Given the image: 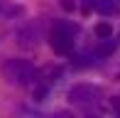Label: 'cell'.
Wrapping results in <instances>:
<instances>
[{
    "label": "cell",
    "mask_w": 120,
    "mask_h": 118,
    "mask_svg": "<svg viewBox=\"0 0 120 118\" xmlns=\"http://www.w3.org/2000/svg\"><path fill=\"white\" fill-rule=\"evenodd\" d=\"M79 27L76 25H69V22H59L54 25L52 35H49V42H52V49L56 52V54H69V52L74 49V37Z\"/></svg>",
    "instance_id": "cell-1"
},
{
    "label": "cell",
    "mask_w": 120,
    "mask_h": 118,
    "mask_svg": "<svg viewBox=\"0 0 120 118\" xmlns=\"http://www.w3.org/2000/svg\"><path fill=\"white\" fill-rule=\"evenodd\" d=\"M5 76L10 79L12 84H32L37 79V69L32 67L30 62H25V59H10L8 64H5Z\"/></svg>",
    "instance_id": "cell-2"
},
{
    "label": "cell",
    "mask_w": 120,
    "mask_h": 118,
    "mask_svg": "<svg viewBox=\"0 0 120 118\" xmlns=\"http://www.w3.org/2000/svg\"><path fill=\"white\" fill-rule=\"evenodd\" d=\"M103 91L93 86V84H76V86L69 89V101L74 106H93L101 101Z\"/></svg>",
    "instance_id": "cell-3"
},
{
    "label": "cell",
    "mask_w": 120,
    "mask_h": 118,
    "mask_svg": "<svg viewBox=\"0 0 120 118\" xmlns=\"http://www.w3.org/2000/svg\"><path fill=\"white\" fill-rule=\"evenodd\" d=\"M96 10L101 15H115L120 10V5H118V0H96Z\"/></svg>",
    "instance_id": "cell-4"
},
{
    "label": "cell",
    "mask_w": 120,
    "mask_h": 118,
    "mask_svg": "<svg viewBox=\"0 0 120 118\" xmlns=\"http://www.w3.org/2000/svg\"><path fill=\"white\" fill-rule=\"evenodd\" d=\"M96 37H98V39H108V37H113V25L98 22L96 25Z\"/></svg>",
    "instance_id": "cell-5"
},
{
    "label": "cell",
    "mask_w": 120,
    "mask_h": 118,
    "mask_svg": "<svg viewBox=\"0 0 120 118\" xmlns=\"http://www.w3.org/2000/svg\"><path fill=\"white\" fill-rule=\"evenodd\" d=\"M47 91H49L47 84H39V86H34V101H44V98H47Z\"/></svg>",
    "instance_id": "cell-6"
},
{
    "label": "cell",
    "mask_w": 120,
    "mask_h": 118,
    "mask_svg": "<svg viewBox=\"0 0 120 118\" xmlns=\"http://www.w3.org/2000/svg\"><path fill=\"white\" fill-rule=\"evenodd\" d=\"M79 3H81V10H83V12L96 10V0H79Z\"/></svg>",
    "instance_id": "cell-7"
},
{
    "label": "cell",
    "mask_w": 120,
    "mask_h": 118,
    "mask_svg": "<svg viewBox=\"0 0 120 118\" xmlns=\"http://www.w3.org/2000/svg\"><path fill=\"white\" fill-rule=\"evenodd\" d=\"M61 8H64V10H74L76 3H71V0H61Z\"/></svg>",
    "instance_id": "cell-8"
},
{
    "label": "cell",
    "mask_w": 120,
    "mask_h": 118,
    "mask_svg": "<svg viewBox=\"0 0 120 118\" xmlns=\"http://www.w3.org/2000/svg\"><path fill=\"white\" fill-rule=\"evenodd\" d=\"M113 108H115V113H120V98L113 101Z\"/></svg>",
    "instance_id": "cell-9"
}]
</instances>
